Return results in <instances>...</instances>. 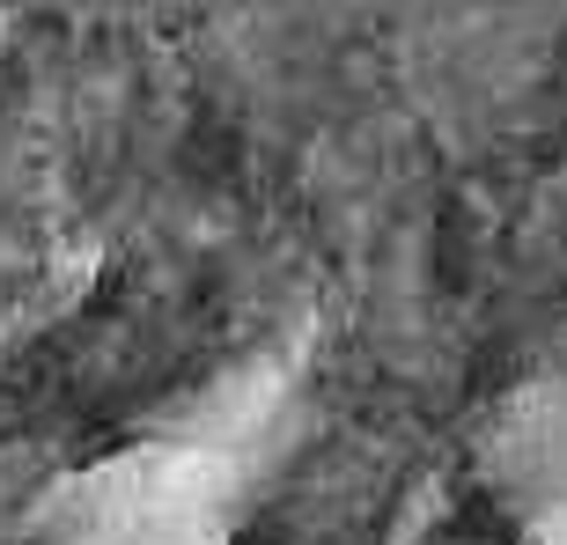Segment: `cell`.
I'll list each match as a JSON object with an SVG mask.
<instances>
[{"label":"cell","mask_w":567,"mask_h":545,"mask_svg":"<svg viewBox=\"0 0 567 545\" xmlns=\"http://www.w3.org/2000/svg\"><path fill=\"white\" fill-rule=\"evenodd\" d=\"M464 531L480 545H567V383H530L486 413Z\"/></svg>","instance_id":"1"},{"label":"cell","mask_w":567,"mask_h":545,"mask_svg":"<svg viewBox=\"0 0 567 545\" xmlns=\"http://www.w3.org/2000/svg\"><path fill=\"white\" fill-rule=\"evenodd\" d=\"M30 545H229V524L214 494L185 486L141 450L82 464L74 502L52 508V524Z\"/></svg>","instance_id":"2"}]
</instances>
